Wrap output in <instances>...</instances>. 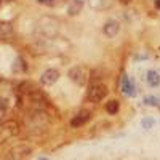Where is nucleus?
I'll use <instances>...</instances> for the list:
<instances>
[{
  "mask_svg": "<svg viewBox=\"0 0 160 160\" xmlns=\"http://www.w3.org/2000/svg\"><path fill=\"white\" fill-rule=\"evenodd\" d=\"M0 7H2V0H0Z\"/></svg>",
  "mask_w": 160,
  "mask_h": 160,
  "instance_id": "nucleus-18",
  "label": "nucleus"
},
{
  "mask_svg": "<svg viewBox=\"0 0 160 160\" xmlns=\"http://www.w3.org/2000/svg\"><path fill=\"white\" fill-rule=\"evenodd\" d=\"M118 109H120V104H118V101L111 99L109 102H106V111H108V114L114 115V114H117V112H118Z\"/></svg>",
  "mask_w": 160,
  "mask_h": 160,
  "instance_id": "nucleus-12",
  "label": "nucleus"
},
{
  "mask_svg": "<svg viewBox=\"0 0 160 160\" xmlns=\"http://www.w3.org/2000/svg\"><path fill=\"white\" fill-rule=\"evenodd\" d=\"M5 109H7V102H5L3 99H0V115L5 112Z\"/></svg>",
  "mask_w": 160,
  "mask_h": 160,
  "instance_id": "nucleus-16",
  "label": "nucleus"
},
{
  "mask_svg": "<svg viewBox=\"0 0 160 160\" xmlns=\"http://www.w3.org/2000/svg\"><path fill=\"white\" fill-rule=\"evenodd\" d=\"M26 69H28V66L24 64L22 58H16V59H15V62H13L11 71H13V72H24Z\"/></svg>",
  "mask_w": 160,
  "mask_h": 160,
  "instance_id": "nucleus-14",
  "label": "nucleus"
},
{
  "mask_svg": "<svg viewBox=\"0 0 160 160\" xmlns=\"http://www.w3.org/2000/svg\"><path fill=\"white\" fill-rule=\"evenodd\" d=\"M120 31V26L117 21H108L104 24V28H102V32L108 35V37H115Z\"/></svg>",
  "mask_w": 160,
  "mask_h": 160,
  "instance_id": "nucleus-9",
  "label": "nucleus"
},
{
  "mask_svg": "<svg viewBox=\"0 0 160 160\" xmlns=\"http://www.w3.org/2000/svg\"><path fill=\"white\" fill-rule=\"evenodd\" d=\"M154 5H155V8H157V10H160V0H155Z\"/></svg>",
  "mask_w": 160,
  "mask_h": 160,
  "instance_id": "nucleus-17",
  "label": "nucleus"
},
{
  "mask_svg": "<svg viewBox=\"0 0 160 160\" xmlns=\"http://www.w3.org/2000/svg\"><path fill=\"white\" fill-rule=\"evenodd\" d=\"M123 2H128V0H123Z\"/></svg>",
  "mask_w": 160,
  "mask_h": 160,
  "instance_id": "nucleus-20",
  "label": "nucleus"
},
{
  "mask_svg": "<svg viewBox=\"0 0 160 160\" xmlns=\"http://www.w3.org/2000/svg\"><path fill=\"white\" fill-rule=\"evenodd\" d=\"M59 29V22L53 18H43L42 21L38 22V31L42 32L45 37H53L58 34Z\"/></svg>",
  "mask_w": 160,
  "mask_h": 160,
  "instance_id": "nucleus-3",
  "label": "nucleus"
},
{
  "mask_svg": "<svg viewBox=\"0 0 160 160\" xmlns=\"http://www.w3.org/2000/svg\"><path fill=\"white\" fill-rule=\"evenodd\" d=\"M122 91L125 93L127 96H133V95H135V85H133V82L127 75L122 78Z\"/></svg>",
  "mask_w": 160,
  "mask_h": 160,
  "instance_id": "nucleus-11",
  "label": "nucleus"
},
{
  "mask_svg": "<svg viewBox=\"0 0 160 160\" xmlns=\"http://www.w3.org/2000/svg\"><path fill=\"white\" fill-rule=\"evenodd\" d=\"M28 123H31L32 128H42L48 123V117L43 111H34L28 118Z\"/></svg>",
  "mask_w": 160,
  "mask_h": 160,
  "instance_id": "nucleus-5",
  "label": "nucleus"
},
{
  "mask_svg": "<svg viewBox=\"0 0 160 160\" xmlns=\"http://www.w3.org/2000/svg\"><path fill=\"white\" fill-rule=\"evenodd\" d=\"M83 0H72V2L68 5V13L71 16H77L80 11H82V8H83Z\"/></svg>",
  "mask_w": 160,
  "mask_h": 160,
  "instance_id": "nucleus-10",
  "label": "nucleus"
},
{
  "mask_svg": "<svg viewBox=\"0 0 160 160\" xmlns=\"http://www.w3.org/2000/svg\"><path fill=\"white\" fill-rule=\"evenodd\" d=\"M13 31V28H11V24L10 22H7V21H0V35H7V34H10Z\"/></svg>",
  "mask_w": 160,
  "mask_h": 160,
  "instance_id": "nucleus-15",
  "label": "nucleus"
},
{
  "mask_svg": "<svg viewBox=\"0 0 160 160\" xmlns=\"http://www.w3.org/2000/svg\"><path fill=\"white\" fill-rule=\"evenodd\" d=\"M18 131H19V125L15 120H7V122L0 123V144H3L13 136H16Z\"/></svg>",
  "mask_w": 160,
  "mask_h": 160,
  "instance_id": "nucleus-2",
  "label": "nucleus"
},
{
  "mask_svg": "<svg viewBox=\"0 0 160 160\" xmlns=\"http://www.w3.org/2000/svg\"><path fill=\"white\" fill-rule=\"evenodd\" d=\"M40 160H47V158H40Z\"/></svg>",
  "mask_w": 160,
  "mask_h": 160,
  "instance_id": "nucleus-19",
  "label": "nucleus"
},
{
  "mask_svg": "<svg viewBox=\"0 0 160 160\" xmlns=\"http://www.w3.org/2000/svg\"><path fill=\"white\" fill-rule=\"evenodd\" d=\"M69 78L78 87H83L88 80V69L85 66H75V68H72L69 71Z\"/></svg>",
  "mask_w": 160,
  "mask_h": 160,
  "instance_id": "nucleus-4",
  "label": "nucleus"
},
{
  "mask_svg": "<svg viewBox=\"0 0 160 160\" xmlns=\"http://www.w3.org/2000/svg\"><path fill=\"white\" fill-rule=\"evenodd\" d=\"M58 78H59V71H56V69H47L42 74V77H40V82H42L43 85H53V83L58 82Z\"/></svg>",
  "mask_w": 160,
  "mask_h": 160,
  "instance_id": "nucleus-8",
  "label": "nucleus"
},
{
  "mask_svg": "<svg viewBox=\"0 0 160 160\" xmlns=\"http://www.w3.org/2000/svg\"><path fill=\"white\" fill-rule=\"evenodd\" d=\"M90 111H80V112H77L74 117H72V120H71V127L72 128H78V127H82V125H85L88 120H90Z\"/></svg>",
  "mask_w": 160,
  "mask_h": 160,
  "instance_id": "nucleus-7",
  "label": "nucleus"
},
{
  "mask_svg": "<svg viewBox=\"0 0 160 160\" xmlns=\"http://www.w3.org/2000/svg\"><path fill=\"white\" fill-rule=\"evenodd\" d=\"M106 95H108V85L102 82H93L87 93V99L90 102H99L106 98Z\"/></svg>",
  "mask_w": 160,
  "mask_h": 160,
  "instance_id": "nucleus-1",
  "label": "nucleus"
},
{
  "mask_svg": "<svg viewBox=\"0 0 160 160\" xmlns=\"http://www.w3.org/2000/svg\"><path fill=\"white\" fill-rule=\"evenodd\" d=\"M148 82H149L151 87H157V85L160 83V75H158V72L149 71V72H148Z\"/></svg>",
  "mask_w": 160,
  "mask_h": 160,
  "instance_id": "nucleus-13",
  "label": "nucleus"
},
{
  "mask_svg": "<svg viewBox=\"0 0 160 160\" xmlns=\"http://www.w3.org/2000/svg\"><path fill=\"white\" fill-rule=\"evenodd\" d=\"M31 154V148H28V146H16V148H13L10 149L8 152V157L11 160H24V158H28Z\"/></svg>",
  "mask_w": 160,
  "mask_h": 160,
  "instance_id": "nucleus-6",
  "label": "nucleus"
}]
</instances>
